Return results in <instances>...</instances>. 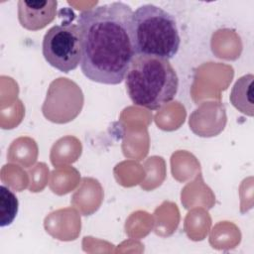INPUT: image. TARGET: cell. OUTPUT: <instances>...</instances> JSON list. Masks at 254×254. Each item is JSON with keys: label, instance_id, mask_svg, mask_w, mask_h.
<instances>
[{"label": "cell", "instance_id": "8", "mask_svg": "<svg viewBox=\"0 0 254 254\" xmlns=\"http://www.w3.org/2000/svg\"><path fill=\"white\" fill-rule=\"evenodd\" d=\"M19 201L16 194L7 187L0 186V225H10L17 216Z\"/></svg>", "mask_w": 254, "mask_h": 254}, {"label": "cell", "instance_id": "3", "mask_svg": "<svg viewBox=\"0 0 254 254\" xmlns=\"http://www.w3.org/2000/svg\"><path fill=\"white\" fill-rule=\"evenodd\" d=\"M131 30L135 55L169 61L179 51L181 38L176 19L156 5L138 7L132 15Z\"/></svg>", "mask_w": 254, "mask_h": 254}, {"label": "cell", "instance_id": "7", "mask_svg": "<svg viewBox=\"0 0 254 254\" xmlns=\"http://www.w3.org/2000/svg\"><path fill=\"white\" fill-rule=\"evenodd\" d=\"M253 74H245L234 83L230 92L231 104L241 113L252 117L254 115Z\"/></svg>", "mask_w": 254, "mask_h": 254}, {"label": "cell", "instance_id": "2", "mask_svg": "<svg viewBox=\"0 0 254 254\" xmlns=\"http://www.w3.org/2000/svg\"><path fill=\"white\" fill-rule=\"evenodd\" d=\"M126 91L132 102L156 110L178 93L179 77L168 60L135 55L125 74Z\"/></svg>", "mask_w": 254, "mask_h": 254}, {"label": "cell", "instance_id": "1", "mask_svg": "<svg viewBox=\"0 0 254 254\" xmlns=\"http://www.w3.org/2000/svg\"><path fill=\"white\" fill-rule=\"evenodd\" d=\"M133 11L123 2H111L82 11L77 18L82 41L80 68L90 80L121 83L135 56Z\"/></svg>", "mask_w": 254, "mask_h": 254}, {"label": "cell", "instance_id": "5", "mask_svg": "<svg viewBox=\"0 0 254 254\" xmlns=\"http://www.w3.org/2000/svg\"><path fill=\"white\" fill-rule=\"evenodd\" d=\"M56 0L18 2V19L21 26L30 31H38L52 23L57 15Z\"/></svg>", "mask_w": 254, "mask_h": 254}, {"label": "cell", "instance_id": "6", "mask_svg": "<svg viewBox=\"0 0 254 254\" xmlns=\"http://www.w3.org/2000/svg\"><path fill=\"white\" fill-rule=\"evenodd\" d=\"M78 98H83L80 88L74 82L68 80L67 78H59L51 83L49 91L47 93V98L44 104H52L57 102L56 108L59 109V111L55 116L53 122L64 123L63 105L64 110L65 122H68L75 117L64 102L70 103V99H78ZM71 104H75V103H71ZM75 105L82 106L80 104H75ZM46 107H49V106H46Z\"/></svg>", "mask_w": 254, "mask_h": 254}, {"label": "cell", "instance_id": "4", "mask_svg": "<svg viewBox=\"0 0 254 254\" xmlns=\"http://www.w3.org/2000/svg\"><path fill=\"white\" fill-rule=\"evenodd\" d=\"M42 52L53 67L65 73L74 70L80 64L82 57L78 25L68 21L53 26L44 36Z\"/></svg>", "mask_w": 254, "mask_h": 254}]
</instances>
